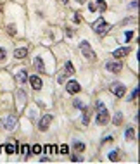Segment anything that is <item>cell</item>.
I'll list each match as a JSON object with an SVG mask.
<instances>
[{
	"label": "cell",
	"instance_id": "5",
	"mask_svg": "<svg viewBox=\"0 0 140 164\" xmlns=\"http://www.w3.org/2000/svg\"><path fill=\"white\" fill-rule=\"evenodd\" d=\"M106 69H107L109 73H114V74H118L119 71L123 69V64L119 62V61H113V62L109 61V62L106 64Z\"/></svg>",
	"mask_w": 140,
	"mask_h": 164
},
{
	"label": "cell",
	"instance_id": "2",
	"mask_svg": "<svg viewBox=\"0 0 140 164\" xmlns=\"http://www.w3.org/2000/svg\"><path fill=\"white\" fill-rule=\"evenodd\" d=\"M93 31L97 33V35H106V33L111 30V24H107V23L104 21V17H99L97 21L93 23Z\"/></svg>",
	"mask_w": 140,
	"mask_h": 164
},
{
	"label": "cell",
	"instance_id": "3",
	"mask_svg": "<svg viewBox=\"0 0 140 164\" xmlns=\"http://www.w3.org/2000/svg\"><path fill=\"white\" fill-rule=\"evenodd\" d=\"M80 50L83 52V55H85L88 61H95V52L90 48V45H88V42H81L80 43Z\"/></svg>",
	"mask_w": 140,
	"mask_h": 164
},
{
	"label": "cell",
	"instance_id": "23",
	"mask_svg": "<svg viewBox=\"0 0 140 164\" xmlns=\"http://www.w3.org/2000/svg\"><path fill=\"white\" fill-rule=\"evenodd\" d=\"M7 33H9V35H12V37H16V33H17L16 26H14V24H9V26H7Z\"/></svg>",
	"mask_w": 140,
	"mask_h": 164
},
{
	"label": "cell",
	"instance_id": "34",
	"mask_svg": "<svg viewBox=\"0 0 140 164\" xmlns=\"http://www.w3.org/2000/svg\"><path fill=\"white\" fill-rule=\"evenodd\" d=\"M137 7H138V2H131L130 4V9H137Z\"/></svg>",
	"mask_w": 140,
	"mask_h": 164
},
{
	"label": "cell",
	"instance_id": "28",
	"mask_svg": "<svg viewBox=\"0 0 140 164\" xmlns=\"http://www.w3.org/2000/svg\"><path fill=\"white\" fill-rule=\"evenodd\" d=\"M17 97H19V100H21V102L26 100V93H24L23 90H17Z\"/></svg>",
	"mask_w": 140,
	"mask_h": 164
},
{
	"label": "cell",
	"instance_id": "6",
	"mask_svg": "<svg viewBox=\"0 0 140 164\" xmlns=\"http://www.w3.org/2000/svg\"><path fill=\"white\" fill-rule=\"evenodd\" d=\"M52 119H54V117L50 116V114L43 116L42 119H40V123H38V130H40V131H47L50 126V123H52Z\"/></svg>",
	"mask_w": 140,
	"mask_h": 164
},
{
	"label": "cell",
	"instance_id": "39",
	"mask_svg": "<svg viewBox=\"0 0 140 164\" xmlns=\"http://www.w3.org/2000/svg\"><path fill=\"white\" fill-rule=\"evenodd\" d=\"M62 2H64V4H68V2H69V0H62Z\"/></svg>",
	"mask_w": 140,
	"mask_h": 164
},
{
	"label": "cell",
	"instance_id": "21",
	"mask_svg": "<svg viewBox=\"0 0 140 164\" xmlns=\"http://www.w3.org/2000/svg\"><path fill=\"white\" fill-rule=\"evenodd\" d=\"M121 119H123V114H121V112H116V114H114V119H113V123L114 124H121Z\"/></svg>",
	"mask_w": 140,
	"mask_h": 164
},
{
	"label": "cell",
	"instance_id": "13",
	"mask_svg": "<svg viewBox=\"0 0 140 164\" xmlns=\"http://www.w3.org/2000/svg\"><path fill=\"white\" fill-rule=\"evenodd\" d=\"M73 148H75V152L83 154V150H85V143L80 142V140H75V142H73Z\"/></svg>",
	"mask_w": 140,
	"mask_h": 164
},
{
	"label": "cell",
	"instance_id": "25",
	"mask_svg": "<svg viewBox=\"0 0 140 164\" xmlns=\"http://www.w3.org/2000/svg\"><path fill=\"white\" fill-rule=\"evenodd\" d=\"M97 7L100 11H106V9H107V4H106L104 0H97Z\"/></svg>",
	"mask_w": 140,
	"mask_h": 164
},
{
	"label": "cell",
	"instance_id": "36",
	"mask_svg": "<svg viewBox=\"0 0 140 164\" xmlns=\"http://www.w3.org/2000/svg\"><path fill=\"white\" fill-rule=\"evenodd\" d=\"M66 35H68V37H73V30H69V28H68V30H66Z\"/></svg>",
	"mask_w": 140,
	"mask_h": 164
},
{
	"label": "cell",
	"instance_id": "20",
	"mask_svg": "<svg viewBox=\"0 0 140 164\" xmlns=\"http://www.w3.org/2000/svg\"><path fill=\"white\" fill-rule=\"evenodd\" d=\"M124 133H126V138H128V140H133V138H135V130L131 126L126 128V131H124Z\"/></svg>",
	"mask_w": 140,
	"mask_h": 164
},
{
	"label": "cell",
	"instance_id": "32",
	"mask_svg": "<svg viewBox=\"0 0 140 164\" xmlns=\"http://www.w3.org/2000/svg\"><path fill=\"white\" fill-rule=\"evenodd\" d=\"M5 48H0V62H2V61H4V59H5Z\"/></svg>",
	"mask_w": 140,
	"mask_h": 164
},
{
	"label": "cell",
	"instance_id": "27",
	"mask_svg": "<svg viewBox=\"0 0 140 164\" xmlns=\"http://www.w3.org/2000/svg\"><path fill=\"white\" fill-rule=\"evenodd\" d=\"M138 95H140V88H135L133 93H131V97H128V100H133V99H137Z\"/></svg>",
	"mask_w": 140,
	"mask_h": 164
},
{
	"label": "cell",
	"instance_id": "17",
	"mask_svg": "<svg viewBox=\"0 0 140 164\" xmlns=\"http://www.w3.org/2000/svg\"><path fill=\"white\" fill-rule=\"evenodd\" d=\"M19 150H21V154L24 157H30V155H31V147H30V145H23Z\"/></svg>",
	"mask_w": 140,
	"mask_h": 164
},
{
	"label": "cell",
	"instance_id": "16",
	"mask_svg": "<svg viewBox=\"0 0 140 164\" xmlns=\"http://www.w3.org/2000/svg\"><path fill=\"white\" fill-rule=\"evenodd\" d=\"M64 73H66V76H73V74H75V66H73V62H66Z\"/></svg>",
	"mask_w": 140,
	"mask_h": 164
},
{
	"label": "cell",
	"instance_id": "22",
	"mask_svg": "<svg viewBox=\"0 0 140 164\" xmlns=\"http://www.w3.org/2000/svg\"><path fill=\"white\" fill-rule=\"evenodd\" d=\"M71 161H73V162H81V161H83V157H81L80 154H71Z\"/></svg>",
	"mask_w": 140,
	"mask_h": 164
},
{
	"label": "cell",
	"instance_id": "29",
	"mask_svg": "<svg viewBox=\"0 0 140 164\" xmlns=\"http://www.w3.org/2000/svg\"><path fill=\"white\" fill-rule=\"evenodd\" d=\"M43 150H45L47 154H52V152H54V145H45V147H43Z\"/></svg>",
	"mask_w": 140,
	"mask_h": 164
},
{
	"label": "cell",
	"instance_id": "1",
	"mask_svg": "<svg viewBox=\"0 0 140 164\" xmlns=\"http://www.w3.org/2000/svg\"><path fill=\"white\" fill-rule=\"evenodd\" d=\"M95 107H97V117H95L97 123L99 124H106V123L109 121V112H107V109H106V106L99 100L97 104H95Z\"/></svg>",
	"mask_w": 140,
	"mask_h": 164
},
{
	"label": "cell",
	"instance_id": "19",
	"mask_svg": "<svg viewBox=\"0 0 140 164\" xmlns=\"http://www.w3.org/2000/svg\"><path fill=\"white\" fill-rule=\"evenodd\" d=\"M5 152H7V154H14V152H17L16 145H14V143H5Z\"/></svg>",
	"mask_w": 140,
	"mask_h": 164
},
{
	"label": "cell",
	"instance_id": "14",
	"mask_svg": "<svg viewBox=\"0 0 140 164\" xmlns=\"http://www.w3.org/2000/svg\"><path fill=\"white\" fill-rule=\"evenodd\" d=\"M35 69H37L38 73H43V71H45V66H43L42 57H37V59H35Z\"/></svg>",
	"mask_w": 140,
	"mask_h": 164
},
{
	"label": "cell",
	"instance_id": "24",
	"mask_svg": "<svg viewBox=\"0 0 140 164\" xmlns=\"http://www.w3.org/2000/svg\"><path fill=\"white\" fill-rule=\"evenodd\" d=\"M31 154H42V145H33L31 147Z\"/></svg>",
	"mask_w": 140,
	"mask_h": 164
},
{
	"label": "cell",
	"instance_id": "10",
	"mask_svg": "<svg viewBox=\"0 0 140 164\" xmlns=\"http://www.w3.org/2000/svg\"><path fill=\"white\" fill-rule=\"evenodd\" d=\"M30 81H31V86H33V90H42V79L38 78V76H30Z\"/></svg>",
	"mask_w": 140,
	"mask_h": 164
},
{
	"label": "cell",
	"instance_id": "7",
	"mask_svg": "<svg viewBox=\"0 0 140 164\" xmlns=\"http://www.w3.org/2000/svg\"><path fill=\"white\" fill-rule=\"evenodd\" d=\"M66 90H68V93H80V90H81V85L78 83V81H75V79H71L69 83L66 85Z\"/></svg>",
	"mask_w": 140,
	"mask_h": 164
},
{
	"label": "cell",
	"instance_id": "26",
	"mask_svg": "<svg viewBox=\"0 0 140 164\" xmlns=\"http://www.w3.org/2000/svg\"><path fill=\"white\" fill-rule=\"evenodd\" d=\"M59 154H69V147H68V145H61L59 147Z\"/></svg>",
	"mask_w": 140,
	"mask_h": 164
},
{
	"label": "cell",
	"instance_id": "18",
	"mask_svg": "<svg viewBox=\"0 0 140 164\" xmlns=\"http://www.w3.org/2000/svg\"><path fill=\"white\" fill-rule=\"evenodd\" d=\"M119 152H121V150H118V148L113 150V152H109V161H118V159H119Z\"/></svg>",
	"mask_w": 140,
	"mask_h": 164
},
{
	"label": "cell",
	"instance_id": "11",
	"mask_svg": "<svg viewBox=\"0 0 140 164\" xmlns=\"http://www.w3.org/2000/svg\"><path fill=\"white\" fill-rule=\"evenodd\" d=\"M16 79H17V83H24V81L28 79V71L26 69H21V71L16 74Z\"/></svg>",
	"mask_w": 140,
	"mask_h": 164
},
{
	"label": "cell",
	"instance_id": "37",
	"mask_svg": "<svg viewBox=\"0 0 140 164\" xmlns=\"http://www.w3.org/2000/svg\"><path fill=\"white\" fill-rule=\"evenodd\" d=\"M88 9H90V11L93 12V11H95V4H90V5H88Z\"/></svg>",
	"mask_w": 140,
	"mask_h": 164
},
{
	"label": "cell",
	"instance_id": "33",
	"mask_svg": "<svg viewBox=\"0 0 140 164\" xmlns=\"http://www.w3.org/2000/svg\"><path fill=\"white\" fill-rule=\"evenodd\" d=\"M73 104H75V107H78V109H81V107H83V104H81L80 100H75Z\"/></svg>",
	"mask_w": 140,
	"mask_h": 164
},
{
	"label": "cell",
	"instance_id": "38",
	"mask_svg": "<svg viewBox=\"0 0 140 164\" xmlns=\"http://www.w3.org/2000/svg\"><path fill=\"white\" fill-rule=\"evenodd\" d=\"M76 2H80V4H85L86 0H76Z\"/></svg>",
	"mask_w": 140,
	"mask_h": 164
},
{
	"label": "cell",
	"instance_id": "12",
	"mask_svg": "<svg viewBox=\"0 0 140 164\" xmlns=\"http://www.w3.org/2000/svg\"><path fill=\"white\" fill-rule=\"evenodd\" d=\"M81 111H83L81 123H83V126H85V124H88V119H90V109H88V107H81Z\"/></svg>",
	"mask_w": 140,
	"mask_h": 164
},
{
	"label": "cell",
	"instance_id": "35",
	"mask_svg": "<svg viewBox=\"0 0 140 164\" xmlns=\"http://www.w3.org/2000/svg\"><path fill=\"white\" fill-rule=\"evenodd\" d=\"M75 21H76V23H80V21H81V16L78 14V12H76V16H75Z\"/></svg>",
	"mask_w": 140,
	"mask_h": 164
},
{
	"label": "cell",
	"instance_id": "31",
	"mask_svg": "<svg viewBox=\"0 0 140 164\" xmlns=\"http://www.w3.org/2000/svg\"><path fill=\"white\" fill-rule=\"evenodd\" d=\"M133 38V31H126L124 33V40H131Z\"/></svg>",
	"mask_w": 140,
	"mask_h": 164
},
{
	"label": "cell",
	"instance_id": "15",
	"mask_svg": "<svg viewBox=\"0 0 140 164\" xmlns=\"http://www.w3.org/2000/svg\"><path fill=\"white\" fill-rule=\"evenodd\" d=\"M14 55H16L17 59H24L28 55V48H16V50H14Z\"/></svg>",
	"mask_w": 140,
	"mask_h": 164
},
{
	"label": "cell",
	"instance_id": "4",
	"mask_svg": "<svg viewBox=\"0 0 140 164\" xmlns=\"http://www.w3.org/2000/svg\"><path fill=\"white\" fill-rule=\"evenodd\" d=\"M109 90L113 92L116 97H124V92H126V86L123 83H111L109 85Z\"/></svg>",
	"mask_w": 140,
	"mask_h": 164
},
{
	"label": "cell",
	"instance_id": "8",
	"mask_svg": "<svg viewBox=\"0 0 140 164\" xmlns=\"http://www.w3.org/2000/svg\"><path fill=\"white\" fill-rule=\"evenodd\" d=\"M2 123H4V128H5V130H14V128L17 126V117L16 116H9L5 121H2Z\"/></svg>",
	"mask_w": 140,
	"mask_h": 164
},
{
	"label": "cell",
	"instance_id": "30",
	"mask_svg": "<svg viewBox=\"0 0 140 164\" xmlns=\"http://www.w3.org/2000/svg\"><path fill=\"white\" fill-rule=\"evenodd\" d=\"M114 140V137L113 135H106V137H104V140H102V143H107V142H113Z\"/></svg>",
	"mask_w": 140,
	"mask_h": 164
},
{
	"label": "cell",
	"instance_id": "9",
	"mask_svg": "<svg viewBox=\"0 0 140 164\" xmlns=\"http://www.w3.org/2000/svg\"><path fill=\"white\" fill-rule=\"evenodd\" d=\"M130 52H131V48L130 47H121V48H118V50H114L113 55L116 59H121V57H124V55H128Z\"/></svg>",
	"mask_w": 140,
	"mask_h": 164
}]
</instances>
